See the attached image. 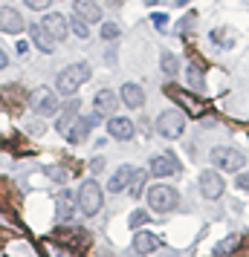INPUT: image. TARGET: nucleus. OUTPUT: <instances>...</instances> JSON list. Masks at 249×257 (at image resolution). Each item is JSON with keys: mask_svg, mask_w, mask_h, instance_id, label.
Segmentation results:
<instances>
[{"mask_svg": "<svg viewBox=\"0 0 249 257\" xmlns=\"http://www.w3.org/2000/svg\"><path fill=\"white\" fill-rule=\"evenodd\" d=\"M87 81H90V67H87L84 61H78V64H70L67 70L58 72L55 93H61V95H75Z\"/></svg>", "mask_w": 249, "mask_h": 257, "instance_id": "obj_1", "label": "nucleus"}, {"mask_svg": "<svg viewBox=\"0 0 249 257\" xmlns=\"http://www.w3.org/2000/svg\"><path fill=\"white\" fill-rule=\"evenodd\" d=\"M75 199H78L81 214L93 217V214H99L102 205H105V191H102V185H99L96 179H84L81 188H78V194H75Z\"/></svg>", "mask_w": 249, "mask_h": 257, "instance_id": "obj_2", "label": "nucleus"}, {"mask_svg": "<svg viewBox=\"0 0 249 257\" xmlns=\"http://www.w3.org/2000/svg\"><path fill=\"white\" fill-rule=\"evenodd\" d=\"M148 205L159 214H168V211H174L180 205V191L171 185H154L148 188Z\"/></svg>", "mask_w": 249, "mask_h": 257, "instance_id": "obj_3", "label": "nucleus"}, {"mask_svg": "<svg viewBox=\"0 0 249 257\" xmlns=\"http://www.w3.org/2000/svg\"><path fill=\"white\" fill-rule=\"evenodd\" d=\"M29 107H32V113H38V116H58L61 98H58V93H52L49 87H38L35 93L29 95Z\"/></svg>", "mask_w": 249, "mask_h": 257, "instance_id": "obj_4", "label": "nucleus"}, {"mask_svg": "<svg viewBox=\"0 0 249 257\" xmlns=\"http://www.w3.org/2000/svg\"><path fill=\"white\" fill-rule=\"evenodd\" d=\"M156 133L162 139H180L186 133V116L180 110H162L156 118Z\"/></svg>", "mask_w": 249, "mask_h": 257, "instance_id": "obj_5", "label": "nucleus"}, {"mask_svg": "<svg viewBox=\"0 0 249 257\" xmlns=\"http://www.w3.org/2000/svg\"><path fill=\"white\" fill-rule=\"evenodd\" d=\"M243 153L237 151V148H214L212 151V165L217 168V171H240L243 168Z\"/></svg>", "mask_w": 249, "mask_h": 257, "instance_id": "obj_6", "label": "nucleus"}, {"mask_svg": "<svg viewBox=\"0 0 249 257\" xmlns=\"http://www.w3.org/2000/svg\"><path fill=\"white\" fill-rule=\"evenodd\" d=\"M180 171H183L180 168V159L171 151L156 153L154 159H151V165H148V174H154V176H177Z\"/></svg>", "mask_w": 249, "mask_h": 257, "instance_id": "obj_7", "label": "nucleus"}, {"mask_svg": "<svg viewBox=\"0 0 249 257\" xmlns=\"http://www.w3.org/2000/svg\"><path fill=\"white\" fill-rule=\"evenodd\" d=\"M41 26L47 29V35L55 41V44H61V41H67V35H70V26H67V21H64V15L58 12H49L44 15V21H41Z\"/></svg>", "mask_w": 249, "mask_h": 257, "instance_id": "obj_8", "label": "nucleus"}, {"mask_svg": "<svg viewBox=\"0 0 249 257\" xmlns=\"http://www.w3.org/2000/svg\"><path fill=\"white\" fill-rule=\"evenodd\" d=\"M200 194L206 199H220L223 197V176L217 171H203L200 174Z\"/></svg>", "mask_w": 249, "mask_h": 257, "instance_id": "obj_9", "label": "nucleus"}, {"mask_svg": "<svg viewBox=\"0 0 249 257\" xmlns=\"http://www.w3.org/2000/svg\"><path fill=\"white\" fill-rule=\"evenodd\" d=\"M75 208H78V199H75V194L72 191H58L55 194V214H58V220L61 222H67V220H72L75 217Z\"/></svg>", "mask_w": 249, "mask_h": 257, "instance_id": "obj_10", "label": "nucleus"}, {"mask_svg": "<svg viewBox=\"0 0 249 257\" xmlns=\"http://www.w3.org/2000/svg\"><path fill=\"white\" fill-rule=\"evenodd\" d=\"M0 32L6 35H21L24 32V18L12 6H0Z\"/></svg>", "mask_w": 249, "mask_h": 257, "instance_id": "obj_11", "label": "nucleus"}, {"mask_svg": "<svg viewBox=\"0 0 249 257\" xmlns=\"http://www.w3.org/2000/svg\"><path fill=\"white\" fill-rule=\"evenodd\" d=\"M119 107V95L113 93V90H99L93 98V113H99V116H113Z\"/></svg>", "mask_w": 249, "mask_h": 257, "instance_id": "obj_12", "label": "nucleus"}, {"mask_svg": "<svg viewBox=\"0 0 249 257\" xmlns=\"http://www.w3.org/2000/svg\"><path fill=\"white\" fill-rule=\"evenodd\" d=\"M107 133H110L113 139H119V142H128V139L136 136V124H133L131 118L110 116V121H107Z\"/></svg>", "mask_w": 249, "mask_h": 257, "instance_id": "obj_13", "label": "nucleus"}, {"mask_svg": "<svg viewBox=\"0 0 249 257\" xmlns=\"http://www.w3.org/2000/svg\"><path fill=\"white\" fill-rule=\"evenodd\" d=\"M72 15H78L84 24H99L102 21V6L96 0H75L72 3Z\"/></svg>", "mask_w": 249, "mask_h": 257, "instance_id": "obj_14", "label": "nucleus"}, {"mask_svg": "<svg viewBox=\"0 0 249 257\" xmlns=\"http://www.w3.org/2000/svg\"><path fill=\"white\" fill-rule=\"evenodd\" d=\"M90 130H93V124H90V118L78 113V116L72 118L70 124H67V130H64V139H67V142H84V139H87V133H90Z\"/></svg>", "mask_w": 249, "mask_h": 257, "instance_id": "obj_15", "label": "nucleus"}, {"mask_svg": "<svg viewBox=\"0 0 249 257\" xmlns=\"http://www.w3.org/2000/svg\"><path fill=\"white\" fill-rule=\"evenodd\" d=\"M156 248H162V240L151 231H139L133 237V251L136 254H154Z\"/></svg>", "mask_w": 249, "mask_h": 257, "instance_id": "obj_16", "label": "nucleus"}, {"mask_svg": "<svg viewBox=\"0 0 249 257\" xmlns=\"http://www.w3.org/2000/svg\"><path fill=\"white\" fill-rule=\"evenodd\" d=\"M119 98H122V104H125V107L139 110V107L145 104V90L139 87V84H122V93H119Z\"/></svg>", "mask_w": 249, "mask_h": 257, "instance_id": "obj_17", "label": "nucleus"}, {"mask_svg": "<svg viewBox=\"0 0 249 257\" xmlns=\"http://www.w3.org/2000/svg\"><path fill=\"white\" fill-rule=\"evenodd\" d=\"M165 95H171V98H177L180 104L186 107V110H191L194 116H200L203 110H206V107H203L200 101L194 98V95H189V93H186V90H177V87H168V84H165Z\"/></svg>", "mask_w": 249, "mask_h": 257, "instance_id": "obj_18", "label": "nucleus"}, {"mask_svg": "<svg viewBox=\"0 0 249 257\" xmlns=\"http://www.w3.org/2000/svg\"><path fill=\"white\" fill-rule=\"evenodd\" d=\"M133 171H136V168H133V165H122V168H119L116 174L110 176V182H107V188H110V191H113V194H122V191H125V188H128V182H131Z\"/></svg>", "mask_w": 249, "mask_h": 257, "instance_id": "obj_19", "label": "nucleus"}, {"mask_svg": "<svg viewBox=\"0 0 249 257\" xmlns=\"http://www.w3.org/2000/svg\"><path fill=\"white\" fill-rule=\"evenodd\" d=\"M29 38H32V44H35L41 52H52V49H55V41L47 35V29H44L41 24H32V26H29Z\"/></svg>", "mask_w": 249, "mask_h": 257, "instance_id": "obj_20", "label": "nucleus"}, {"mask_svg": "<svg viewBox=\"0 0 249 257\" xmlns=\"http://www.w3.org/2000/svg\"><path fill=\"white\" fill-rule=\"evenodd\" d=\"M159 70L165 72L168 78H174V75H177V70H180L177 55H171V52H162V55H159Z\"/></svg>", "mask_w": 249, "mask_h": 257, "instance_id": "obj_21", "label": "nucleus"}, {"mask_svg": "<svg viewBox=\"0 0 249 257\" xmlns=\"http://www.w3.org/2000/svg\"><path fill=\"white\" fill-rule=\"evenodd\" d=\"M142 188H145V171H133L131 182H128V188H125V191L136 199V197H142Z\"/></svg>", "mask_w": 249, "mask_h": 257, "instance_id": "obj_22", "label": "nucleus"}, {"mask_svg": "<svg viewBox=\"0 0 249 257\" xmlns=\"http://www.w3.org/2000/svg\"><path fill=\"white\" fill-rule=\"evenodd\" d=\"M67 26H70V32H75V38H81V41H87V38H90V26L84 24L78 15H72Z\"/></svg>", "mask_w": 249, "mask_h": 257, "instance_id": "obj_23", "label": "nucleus"}, {"mask_svg": "<svg viewBox=\"0 0 249 257\" xmlns=\"http://www.w3.org/2000/svg\"><path fill=\"white\" fill-rule=\"evenodd\" d=\"M212 41L220 44V47H235V32L232 29H217V32H212Z\"/></svg>", "mask_w": 249, "mask_h": 257, "instance_id": "obj_24", "label": "nucleus"}, {"mask_svg": "<svg viewBox=\"0 0 249 257\" xmlns=\"http://www.w3.org/2000/svg\"><path fill=\"white\" fill-rule=\"evenodd\" d=\"M237 243H240V237H237V234H229V237H226V240H223L220 245H214V254H217V257L229 254L232 248H237Z\"/></svg>", "mask_w": 249, "mask_h": 257, "instance_id": "obj_25", "label": "nucleus"}, {"mask_svg": "<svg viewBox=\"0 0 249 257\" xmlns=\"http://www.w3.org/2000/svg\"><path fill=\"white\" fill-rule=\"evenodd\" d=\"M148 220H151V217H148V211H145V208H136V211L131 214V220H128V222H131V228H139V225H142V222H148Z\"/></svg>", "mask_w": 249, "mask_h": 257, "instance_id": "obj_26", "label": "nucleus"}, {"mask_svg": "<svg viewBox=\"0 0 249 257\" xmlns=\"http://www.w3.org/2000/svg\"><path fill=\"white\" fill-rule=\"evenodd\" d=\"M186 75H189V81H194V87L197 90H203V72L194 67V64H189V70H186Z\"/></svg>", "mask_w": 249, "mask_h": 257, "instance_id": "obj_27", "label": "nucleus"}, {"mask_svg": "<svg viewBox=\"0 0 249 257\" xmlns=\"http://www.w3.org/2000/svg\"><path fill=\"white\" fill-rule=\"evenodd\" d=\"M102 38H105V41H116L119 38V26L116 24H102Z\"/></svg>", "mask_w": 249, "mask_h": 257, "instance_id": "obj_28", "label": "nucleus"}, {"mask_svg": "<svg viewBox=\"0 0 249 257\" xmlns=\"http://www.w3.org/2000/svg\"><path fill=\"white\" fill-rule=\"evenodd\" d=\"M194 21H197V15H194V12L186 15V18H183V21L177 24V32H180V35H186V32L191 29V26H194Z\"/></svg>", "mask_w": 249, "mask_h": 257, "instance_id": "obj_29", "label": "nucleus"}, {"mask_svg": "<svg viewBox=\"0 0 249 257\" xmlns=\"http://www.w3.org/2000/svg\"><path fill=\"white\" fill-rule=\"evenodd\" d=\"M29 9H35V12H44V9H49L52 6V0H24Z\"/></svg>", "mask_w": 249, "mask_h": 257, "instance_id": "obj_30", "label": "nucleus"}, {"mask_svg": "<svg viewBox=\"0 0 249 257\" xmlns=\"http://www.w3.org/2000/svg\"><path fill=\"white\" fill-rule=\"evenodd\" d=\"M151 24H154V26H165V24H168V15L154 12V15H151Z\"/></svg>", "mask_w": 249, "mask_h": 257, "instance_id": "obj_31", "label": "nucleus"}, {"mask_svg": "<svg viewBox=\"0 0 249 257\" xmlns=\"http://www.w3.org/2000/svg\"><path fill=\"white\" fill-rule=\"evenodd\" d=\"M49 176H52V179H55V182H64V179H67V174H64V171H61V168H55V171H49Z\"/></svg>", "mask_w": 249, "mask_h": 257, "instance_id": "obj_32", "label": "nucleus"}, {"mask_svg": "<svg viewBox=\"0 0 249 257\" xmlns=\"http://www.w3.org/2000/svg\"><path fill=\"white\" fill-rule=\"evenodd\" d=\"M6 67H9V55L3 52V47H0V70H6Z\"/></svg>", "mask_w": 249, "mask_h": 257, "instance_id": "obj_33", "label": "nucleus"}, {"mask_svg": "<svg viewBox=\"0 0 249 257\" xmlns=\"http://www.w3.org/2000/svg\"><path fill=\"white\" fill-rule=\"evenodd\" d=\"M246 185H249L246 174H240V176H237V188H240V191H246Z\"/></svg>", "mask_w": 249, "mask_h": 257, "instance_id": "obj_34", "label": "nucleus"}, {"mask_svg": "<svg viewBox=\"0 0 249 257\" xmlns=\"http://www.w3.org/2000/svg\"><path fill=\"white\" fill-rule=\"evenodd\" d=\"M18 52H21V55H26V52H29V44H26V41H18Z\"/></svg>", "mask_w": 249, "mask_h": 257, "instance_id": "obj_35", "label": "nucleus"}, {"mask_svg": "<svg viewBox=\"0 0 249 257\" xmlns=\"http://www.w3.org/2000/svg\"><path fill=\"white\" fill-rule=\"evenodd\" d=\"M156 3H159V0H145V6H156Z\"/></svg>", "mask_w": 249, "mask_h": 257, "instance_id": "obj_36", "label": "nucleus"}, {"mask_svg": "<svg viewBox=\"0 0 249 257\" xmlns=\"http://www.w3.org/2000/svg\"><path fill=\"white\" fill-rule=\"evenodd\" d=\"M186 3H191V0H177V6H186Z\"/></svg>", "mask_w": 249, "mask_h": 257, "instance_id": "obj_37", "label": "nucleus"}]
</instances>
